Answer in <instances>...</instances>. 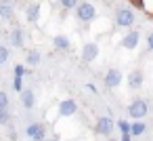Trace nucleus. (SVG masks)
Returning <instances> with one entry per match:
<instances>
[{"label": "nucleus", "mask_w": 153, "mask_h": 141, "mask_svg": "<svg viewBox=\"0 0 153 141\" xmlns=\"http://www.w3.org/2000/svg\"><path fill=\"white\" fill-rule=\"evenodd\" d=\"M76 15H78L80 21L88 23V21H92V19L97 17V9H94L90 2H78V7H76Z\"/></svg>", "instance_id": "nucleus-1"}, {"label": "nucleus", "mask_w": 153, "mask_h": 141, "mask_svg": "<svg viewBox=\"0 0 153 141\" xmlns=\"http://www.w3.org/2000/svg\"><path fill=\"white\" fill-rule=\"evenodd\" d=\"M115 23H117V28H130V26H134V13L130 9H117Z\"/></svg>", "instance_id": "nucleus-2"}, {"label": "nucleus", "mask_w": 153, "mask_h": 141, "mask_svg": "<svg viewBox=\"0 0 153 141\" xmlns=\"http://www.w3.org/2000/svg\"><path fill=\"white\" fill-rule=\"evenodd\" d=\"M128 114H130V118H134V120L147 116V103H145L143 99H134V101L130 103V107H128Z\"/></svg>", "instance_id": "nucleus-3"}, {"label": "nucleus", "mask_w": 153, "mask_h": 141, "mask_svg": "<svg viewBox=\"0 0 153 141\" xmlns=\"http://www.w3.org/2000/svg\"><path fill=\"white\" fill-rule=\"evenodd\" d=\"M99 57V44L97 42H86L84 46H82V61H94Z\"/></svg>", "instance_id": "nucleus-4"}, {"label": "nucleus", "mask_w": 153, "mask_h": 141, "mask_svg": "<svg viewBox=\"0 0 153 141\" xmlns=\"http://www.w3.org/2000/svg\"><path fill=\"white\" fill-rule=\"evenodd\" d=\"M25 133H27V137L34 139V141H44V139H46V130H44V126L38 124V122L30 124V126L25 128Z\"/></svg>", "instance_id": "nucleus-5"}, {"label": "nucleus", "mask_w": 153, "mask_h": 141, "mask_svg": "<svg viewBox=\"0 0 153 141\" xmlns=\"http://www.w3.org/2000/svg\"><path fill=\"white\" fill-rule=\"evenodd\" d=\"M120 82H122V72H120L117 68H111V70L107 72V76H105L107 88H115V86H120Z\"/></svg>", "instance_id": "nucleus-6"}, {"label": "nucleus", "mask_w": 153, "mask_h": 141, "mask_svg": "<svg viewBox=\"0 0 153 141\" xmlns=\"http://www.w3.org/2000/svg\"><path fill=\"white\" fill-rule=\"evenodd\" d=\"M78 112V103L74 101V99H65V101H61L59 103V116H74Z\"/></svg>", "instance_id": "nucleus-7"}, {"label": "nucleus", "mask_w": 153, "mask_h": 141, "mask_svg": "<svg viewBox=\"0 0 153 141\" xmlns=\"http://www.w3.org/2000/svg\"><path fill=\"white\" fill-rule=\"evenodd\" d=\"M113 118H109V116H103V118H99V122H97V133H101V135H111L113 133Z\"/></svg>", "instance_id": "nucleus-8"}, {"label": "nucleus", "mask_w": 153, "mask_h": 141, "mask_svg": "<svg viewBox=\"0 0 153 141\" xmlns=\"http://www.w3.org/2000/svg\"><path fill=\"white\" fill-rule=\"evenodd\" d=\"M138 42H140V34H138L136 30H134V32H128V34L122 38V46H124V49H136Z\"/></svg>", "instance_id": "nucleus-9"}, {"label": "nucleus", "mask_w": 153, "mask_h": 141, "mask_svg": "<svg viewBox=\"0 0 153 141\" xmlns=\"http://www.w3.org/2000/svg\"><path fill=\"white\" fill-rule=\"evenodd\" d=\"M15 15V7L11 0H0V17H2L4 21H11Z\"/></svg>", "instance_id": "nucleus-10"}, {"label": "nucleus", "mask_w": 153, "mask_h": 141, "mask_svg": "<svg viewBox=\"0 0 153 141\" xmlns=\"http://www.w3.org/2000/svg\"><path fill=\"white\" fill-rule=\"evenodd\" d=\"M25 19L32 21V23H36V21L40 19V4H38V2H32V4L25 9Z\"/></svg>", "instance_id": "nucleus-11"}, {"label": "nucleus", "mask_w": 153, "mask_h": 141, "mask_svg": "<svg viewBox=\"0 0 153 141\" xmlns=\"http://www.w3.org/2000/svg\"><path fill=\"white\" fill-rule=\"evenodd\" d=\"M21 103H23V107H25V110H32V107H34L36 97H34V91H32V88L21 91Z\"/></svg>", "instance_id": "nucleus-12"}, {"label": "nucleus", "mask_w": 153, "mask_h": 141, "mask_svg": "<svg viewBox=\"0 0 153 141\" xmlns=\"http://www.w3.org/2000/svg\"><path fill=\"white\" fill-rule=\"evenodd\" d=\"M128 84H130L132 88H138V86L143 84V72H140V70H132L130 76H128Z\"/></svg>", "instance_id": "nucleus-13"}, {"label": "nucleus", "mask_w": 153, "mask_h": 141, "mask_svg": "<svg viewBox=\"0 0 153 141\" xmlns=\"http://www.w3.org/2000/svg\"><path fill=\"white\" fill-rule=\"evenodd\" d=\"M53 42H55V49H57V51H69V46H71L67 36H55Z\"/></svg>", "instance_id": "nucleus-14"}, {"label": "nucleus", "mask_w": 153, "mask_h": 141, "mask_svg": "<svg viewBox=\"0 0 153 141\" xmlns=\"http://www.w3.org/2000/svg\"><path fill=\"white\" fill-rule=\"evenodd\" d=\"M11 42H13V46H17V49L23 46V32H21L19 28H15V30L11 32Z\"/></svg>", "instance_id": "nucleus-15"}, {"label": "nucleus", "mask_w": 153, "mask_h": 141, "mask_svg": "<svg viewBox=\"0 0 153 141\" xmlns=\"http://www.w3.org/2000/svg\"><path fill=\"white\" fill-rule=\"evenodd\" d=\"M145 128H147V126H145L143 122H132V124H130V135H132V137L143 135V133H145Z\"/></svg>", "instance_id": "nucleus-16"}, {"label": "nucleus", "mask_w": 153, "mask_h": 141, "mask_svg": "<svg viewBox=\"0 0 153 141\" xmlns=\"http://www.w3.org/2000/svg\"><path fill=\"white\" fill-rule=\"evenodd\" d=\"M27 63L30 65H38L40 63V53L38 51H30L27 53Z\"/></svg>", "instance_id": "nucleus-17"}, {"label": "nucleus", "mask_w": 153, "mask_h": 141, "mask_svg": "<svg viewBox=\"0 0 153 141\" xmlns=\"http://www.w3.org/2000/svg\"><path fill=\"white\" fill-rule=\"evenodd\" d=\"M9 120H11V116H9V110L0 107V126H7V124H9Z\"/></svg>", "instance_id": "nucleus-18"}, {"label": "nucleus", "mask_w": 153, "mask_h": 141, "mask_svg": "<svg viewBox=\"0 0 153 141\" xmlns=\"http://www.w3.org/2000/svg\"><path fill=\"white\" fill-rule=\"evenodd\" d=\"M59 4H61L63 9L71 11V9H76V7H78V0H59Z\"/></svg>", "instance_id": "nucleus-19"}, {"label": "nucleus", "mask_w": 153, "mask_h": 141, "mask_svg": "<svg viewBox=\"0 0 153 141\" xmlns=\"http://www.w3.org/2000/svg\"><path fill=\"white\" fill-rule=\"evenodd\" d=\"M0 107L9 110V95H7L4 91H0Z\"/></svg>", "instance_id": "nucleus-20"}, {"label": "nucleus", "mask_w": 153, "mask_h": 141, "mask_svg": "<svg viewBox=\"0 0 153 141\" xmlns=\"http://www.w3.org/2000/svg\"><path fill=\"white\" fill-rule=\"evenodd\" d=\"M9 55H11V53H9L7 46H0V63H4V61L9 59Z\"/></svg>", "instance_id": "nucleus-21"}, {"label": "nucleus", "mask_w": 153, "mask_h": 141, "mask_svg": "<svg viewBox=\"0 0 153 141\" xmlns=\"http://www.w3.org/2000/svg\"><path fill=\"white\" fill-rule=\"evenodd\" d=\"M13 88H15L17 93H21V91H23V82H21V78H19V76H15V80H13Z\"/></svg>", "instance_id": "nucleus-22"}, {"label": "nucleus", "mask_w": 153, "mask_h": 141, "mask_svg": "<svg viewBox=\"0 0 153 141\" xmlns=\"http://www.w3.org/2000/svg\"><path fill=\"white\" fill-rule=\"evenodd\" d=\"M27 74V70L23 68V65H15V76H19V78H23Z\"/></svg>", "instance_id": "nucleus-23"}, {"label": "nucleus", "mask_w": 153, "mask_h": 141, "mask_svg": "<svg viewBox=\"0 0 153 141\" xmlns=\"http://www.w3.org/2000/svg\"><path fill=\"white\" fill-rule=\"evenodd\" d=\"M117 126H120L122 133H130V124L128 122H117Z\"/></svg>", "instance_id": "nucleus-24"}, {"label": "nucleus", "mask_w": 153, "mask_h": 141, "mask_svg": "<svg viewBox=\"0 0 153 141\" xmlns=\"http://www.w3.org/2000/svg\"><path fill=\"white\" fill-rule=\"evenodd\" d=\"M147 46H149V51H153V32L147 36Z\"/></svg>", "instance_id": "nucleus-25"}, {"label": "nucleus", "mask_w": 153, "mask_h": 141, "mask_svg": "<svg viewBox=\"0 0 153 141\" xmlns=\"http://www.w3.org/2000/svg\"><path fill=\"white\" fill-rule=\"evenodd\" d=\"M122 141H132V135L130 133H122Z\"/></svg>", "instance_id": "nucleus-26"}, {"label": "nucleus", "mask_w": 153, "mask_h": 141, "mask_svg": "<svg viewBox=\"0 0 153 141\" xmlns=\"http://www.w3.org/2000/svg\"><path fill=\"white\" fill-rule=\"evenodd\" d=\"M132 2L136 4V9H145V2H143V0H132Z\"/></svg>", "instance_id": "nucleus-27"}, {"label": "nucleus", "mask_w": 153, "mask_h": 141, "mask_svg": "<svg viewBox=\"0 0 153 141\" xmlns=\"http://www.w3.org/2000/svg\"><path fill=\"white\" fill-rule=\"evenodd\" d=\"M51 141H59V139H57V137H53V139H51Z\"/></svg>", "instance_id": "nucleus-28"}]
</instances>
